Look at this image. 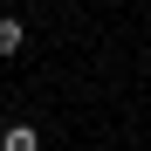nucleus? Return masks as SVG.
<instances>
[{"label":"nucleus","mask_w":151,"mask_h":151,"mask_svg":"<svg viewBox=\"0 0 151 151\" xmlns=\"http://www.w3.org/2000/svg\"><path fill=\"white\" fill-rule=\"evenodd\" d=\"M0 151H41L35 124H7V131H0Z\"/></svg>","instance_id":"f257e3e1"},{"label":"nucleus","mask_w":151,"mask_h":151,"mask_svg":"<svg viewBox=\"0 0 151 151\" xmlns=\"http://www.w3.org/2000/svg\"><path fill=\"white\" fill-rule=\"evenodd\" d=\"M21 48H28V28L14 14H0V55H21Z\"/></svg>","instance_id":"f03ea898"}]
</instances>
